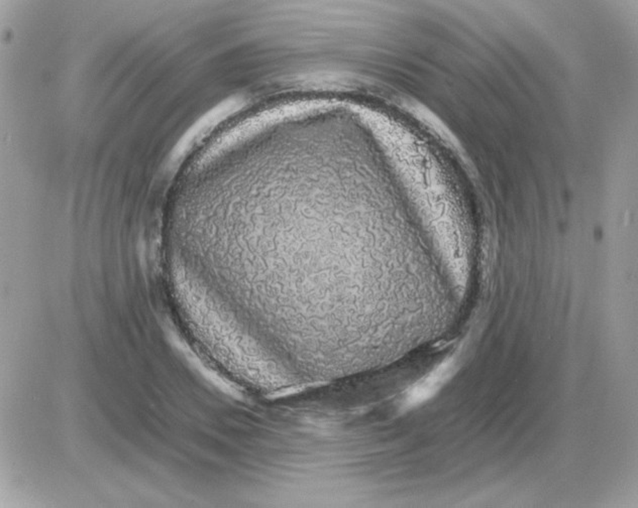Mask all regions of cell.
I'll return each instance as SVG.
<instances>
[{
  "label": "cell",
  "mask_w": 638,
  "mask_h": 508,
  "mask_svg": "<svg viewBox=\"0 0 638 508\" xmlns=\"http://www.w3.org/2000/svg\"><path fill=\"white\" fill-rule=\"evenodd\" d=\"M443 376V372H436L417 384L409 393L408 402L411 404H418L431 398L442 384Z\"/></svg>",
  "instance_id": "cell-1"
}]
</instances>
